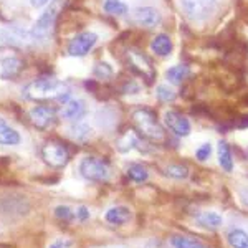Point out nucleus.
Listing matches in <instances>:
<instances>
[{
  "instance_id": "nucleus-1",
  "label": "nucleus",
  "mask_w": 248,
  "mask_h": 248,
  "mask_svg": "<svg viewBox=\"0 0 248 248\" xmlns=\"http://www.w3.org/2000/svg\"><path fill=\"white\" fill-rule=\"evenodd\" d=\"M23 98L31 99V101H40V99H58L62 103H66L70 99V91L63 81H58L53 77H45L30 81L23 88Z\"/></svg>"
},
{
  "instance_id": "nucleus-2",
  "label": "nucleus",
  "mask_w": 248,
  "mask_h": 248,
  "mask_svg": "<svg viewBox=\"0 0 248 248\" xmlns=\"http://www.w3.org/2000/svg\"><path fill=\"white\" fill-rule=\"evenodd\" d=\"M58 10H60V3L48 7L38 17V20L35 22V25L30 30V37L31 43L38 46H43L46 43L51 42L55 33V25H57V18H58Z\"/></svg>"
},
{
  "instance_id": "nucleus-3",
  "label": "nucleus",
  "mask_w": 248,
  "mask_h": 248,
  "mask_svg": "<svg viewBox=\"0 0 248 248\" xmlns=\"http://www.w3.org/2000/svg\"><path fill=\"white\" fill-rule=\"evenodd\" d=\"M133 121L142 138L149 139L153 142H161L166 138V133H164L161 124L157 123L153 111L144 109V108L142 109H136L133 113Z\"/></svg>"
},
{
  "instance_id": "nucleus-4",
  "label": "nucleus",
  "mask_w": 248,
  "mask_h": 248,
  "mask_svg": "<svg viewBox=\"0 0 248 248\" xmlns=\"http://www.w3.org/2000/svg\"><path fill=\"white\" fill-rule=\"evenodd\" d=\"M81 177H85L86 181L91 182H106L111 175L109 166L98 157H85L79 162L78 167Z\"/></svg>"
},
{
  "instance_id": "nucleus-5",
  "label": "nucleus",
  "mask_w": 248,
  "mask_h": 248,
  "mask_svg": "<svg viewBox=\"0 0 248 248\" xmlns=\"http://www.w3.org/2000/svg\"><path fill=\"white\" fill-rule=\"evenodd\" d=\"M218 0H181V7L192 22H203L214 14Z\"/></svg>"
},
{
  "instance_id": "nucleus-6",
  "label": "nucleus",
  "mask_w": 248,
  "mask_h": 248,
  "mask_svg": "<svg viewBox=\"0 0 248 248\" xmlns=\"http://www.w3.org/2000/svg\"><path fill=\"white\" fill-rule=\"evenodd\" d=\"M42 159L45 161V164H48L53 169H62L65 167L68 161H70V153L62 142L57 141H48L42 146Z\"/></svg>"
},
{
  "instance_id": "nucleus-7",
  "label": "nucleus",
  "mask_w": 248,
  "mask_h": 248,
  "mask_svg": "<svg viewBox=\"0 0 248 248\" xmlns=\"http://www.w3.org/2000/svg\"><path fill=\"white\" fill-rule=\"evenodd\" d=\"M127 62H129L131 68L136 71L138 75H141L144 79L147 81H153L155 78V70L151 63V60L142 53V51L136 50V48H131L127 51Z\"/></svg>"
},
{
  "instance_id": "nucleus-8",
  "label": "nucleus",
  "mask_w": 248,
  "mask_h": 248,
  "mask_svg": "<svg viewBox=\"0 0 248 248\" xmlns=\"http://www.w3.org/2000/svg\"><path fill=\"white\" fill-rule=\"evenodd\" d=\"M98 42V35L94 31H81L75 35L68 43V55L70 57H85Z\"/></svg>"
},
{
  "instance_id": "nucleus-9",
  "label": "nucleus",
  "mask_w": 248,
  "mask_h": 248,
  "mask_svg": "<svg viewBox=\"0 0 248 248\" xmlns=\"http://www.w3.org/2000/svg\"><path fill=\"white\" fill-rule=\"evenodd\" d=\"M29 210H30V203L22 195H17V197H14V195L12 197H3L0 201V214L9 218L27 215Z\"/></svg>"
},
{
  "instance_id": "nucleus-10",
  "label": "nucleus",
  "mask_w": 248,
  "mask_h": 248,
  "mask_svg": "<svg viewBox=\"0 0 248 248\" xmlns=\"http://www.w3.org/2000/svg\"><path fill=\"white\" fill-rule=\"evenodd\" d=\"M30 121L35 127L38 129H48L50 126H53L55 121L58 118V113L55 108L46 106V105H38L30 109Z\"/></svg>"
},
{
  "instance_id": "nucleus-11",
  "label": "nucleus",
  "mask_w": 248,
  "mask_h": 248,
  "mask_svg": "<svg viewBox=\"0 0 248 248\" xmlns=\"http://www.w3.org/2000/svg\"><path fill=\"white\" fill-rule=\"evenodd\" d=\"M164 123L169 129L179 138H187L192 131L190 121L186 116L179 114L177 111H166L164 113Z\"/></svg>"
},
{
  "instance_id": "nucleus-12",
  "label": "nucleus",
  "mask_w": 248,
  "mask_h": 248,
  "mask_svg": "<svg viewBox=\"0 0 248 248\" xmlns=\"http://www.w3.org/2000/svg\"><path fill=\"white\" fill-rule=\"evenodd\" d=\"M131 17L138 25L146 27V29H154L162 22V15L154 7H139V9L133 10Z\"/></svg>"
},
{
  "instance_id": "nucleus-13",
  "label": "nucleus",
  "mask_w": 248,
  "mask_h": 248,
  "mask_svg": "<svg viewBox=\"0 0 248 248\" xmlns=\"http://www.w3.org/2000/svg\"><path fill=\"white\" fill-rule=\"evenodd\" d=\"M58 114L62 119L78 123L79 119L85 118V114H86V103L83 101V99H68L66 103H63Z\"/></svg>"
},
{
  "instance_id": "nucleus-14",
  "label": "nucleus",
  "mask_w": 248,
  "mask_h": 248,
  "mask_svg": "<svg viewBox=\"0 0 248 248\" xmlns=\"http://www.w3.org/2000/svg\"><path fill=\"white\" fill-rule=\"evenodd\" d=\"M0 40L3 43H9V45H15V46H25L27 43H31V37L30 31H25L18 27H10V29H5L0 31Z\"/></svg>"
},
{
  "instance_id": "nucleus-15",
  "label": "nucleus",
  "mask_w": 248,
  "mask_h": 248,
  "mask_svg": "<svg viewBox=\"0 0 248 248\" xmlns=\"http://www.w3.org/2000/svg\"><path fill=\"white\" fill-rule=\"evenodd\" d=\"M105 218L108 223H111V225L121 227V225H126V223L133 218V212H131L129 207H126V205H116V207H111V209L106 210Z\"/></svg>"
},
{
  "instance_id": "nucleus-16",
  "label": "nucleus",
  "mask_w": 248,
  "mask_h": 248,
  "mask_svg": "<svg viewBox=\"0 0 248 248\" xmlns=\"http://www.w3.org/2000/svg\"><path fill=\"white\" fill-rule=\"evenodd\" d=\"M0 78L2 79H15L22 73L23 70V62L17 57H9L2 60L0 63Z\"/></svg>"
},
{
  "instance_id": "nucleus-17",
  "label": "nucleus",
  "mask_w": 248,
  "mask_h": 248,
  "mask_svg": "<svg viewBox=\"0 0 248 248\" xmlns=\"http://www.w3.org/2000/svg\"><path fill=\"white\" fill-rule=\"evenodd\" d=\"M197 223L202 227V229L218 230L220 227L223 225V217L215 210H205L197 215Z\"/></svg>"
},
{
  "instance_id": "nucleus-18",
  "label": "nucleus",
  "mask_w": 248,
  "mask_h": 248,
  "mask_svg": "<svg viewBox=\"0 0 248 248\" xmlns=\"http://www.w3.org/2000/svg\"><path fill=\"white\" fill-rule=\"evenodd\" d=\"M22 138L20 133L7 124L5 119H0V144L2 146H18Z\"/></svg>"
},
{
  "instance_id": "nucleus-19",
  "label": "nucleus",
  "mask_w": 248,
  "mask_h": 248,
  "mask_svg": "<svg viewBox=\"0 0 248 248\" xmlns=\"http://www.w3.org/2000/svg\"><path fill=\"white\" fill-rule=\"evenodd\" d=\"M151 50H153L155 55H159V57H169L170 51H172L170 37L166 33L155 35L153 38V42H151Z\"/></svg>"
},
{
  "instance_id": "nucleus-20",
  "label": "nucleus",
  "mask_w": 248,
  "mask_h": 248,
  "mask_svg": "<svg viewBox=\"0 0 248 248\" xmlns=\"http://www.w3.org/2000/svg\"><path fill=\"white\" fill-rule=\"evenodd\" d=\"M68 136L77 142H85L91 138V136H93V129H91L88 124L78 121V123L71 124V126L68 127Z\"/></svg>"
},
{
  "instance_id": "nucleus-21",
  "label": "nucleus",
  "mask_w": 248,
  "mask_h": 248,
  "mask_svg": "<svg viewBox=\"0 0 248 248\" xmlns=\"http://www.w3.org/2000/svg\"><path fill=\"white\" fill-rule=\"evenodd\" d=\"M218 164L225 172L233 170V155H232L230 146L225 141L218 142Z\"/></svg>"
},
{
  "instance_id": "nucleus-22",
  "label": "nucleus",
  "mask_w": 248,
  "mask_h": 248,
  "mask_svg": "<svg viewBox=\"0 0 248 248\" xmlns=\"http://www.w3.org/2000/svg\"><path fill=\"white\" fill-rule=\"evenodd\" d=\"M227 242L232 248H248V233L243 229H232L227 233Z\"/></svg>"
},
{
  "instance_id": "nucleus-23",
  "label": "nucleus",
  "mask_w": 248,
  "mask_h": 248,
  "mask_svg": "<svg viewBox=\"0 0 248 248\" xmlns=\"http://www.w3.org/2000/svg\"><path fill=\"white\" fill-rule=\"evenodd\" d=\"M189 75H190V70H189V66H186V65L172 66L166 71V78L169 79L172 85H181Z\"/></svg>"
},
{
  "instance_id": "nucleus-24",
  "label": "nucleus",
  "mask_w": 248,
  "mask_h": 248,
  "mask_svg": "<svg viewBox=\"0 0 248 248\" xmlns=\"http://www.w3.org/2000/svg\"><path fill=\"white\" fill-rule=\"evenodd\" d=\"M170 245L174 248H207L202 242L186 237V235H174V237H170Z\"/></svg>"
},
{
  "instance_id": "nucleus-25",
  "label": "nucleus",
  "mask_w": 248,
  "mask_h": 248,
  "mask_svg": "<svg viewBox=\"0 0 248 248\" xmlns=\"http://www.w3.org/2000/svg\"><path fill=\"white\" fill-rule=\"evenodd\" d=\"M139 144V139L138 136H136L133 131H127V133H124L121 138L118 139V149L121 151V153H127V151L134 149L136 146Z\"/></svg>"
},
{
  "instance_id": "nucleus-26",
  "label": "nucleus",
  "mask_w": 248,
  "mask_h": 248,
  "mask_svg": "<svg viewBox=\"0 0 248 248\" xmlns=\"http://www.w3.org/2000/svg\"><path fill=\"white\" fill-rule=\"evenodd\" d=\"M127 177L136 184H142L149 179V172L141 164H133V166L127 167Z\"/></svg>"
},
{
  "instance_id": "nucleus-27",
  "label": "nucleus",
  "mask_w": 248,
  "mask_h": 248,
  "mask_svg": "<svg viewBox=\"0 0 248 248\" xmlns=\"http://www.w3.org/2000/svg\"><path fill=\"white\" fill-rule=\"evenodd\" d=\"M103 9L109 15H124L127 14V5L121 0H105Z\"/></svg>"
},
{
  "instance_id": "nucleus-28",
  "label": "nucleus",
  "mask_w": 248,
  "mask_h": 248,
  "mask_svg": "<svg viewBox=\"0 0 248 248\" xmlns=\"http://www.w3.org/2000/svg\"><path fill=\"white\" fill-rule=\"evenodd\" d=\"M166 174L172 179H187L189 177V169L182 164H170V166L166 167Z\"/></svg>"
},
{
  "instance_id": "nucleus-29",
  "label": "nucleus",
  "mask_w": 248,
  "mask_h": 248,
  "mask_svg": "<svg viewBox=\"0 0 248 248\" xmlns=\"http://www.w3.org/2000/svg\"><path fill=\"white\" fill-rule=\"evenodd\" d=\"M155 96H157L159 101H162V103H172L175 99L174 90H170L167 85H159L155 88Z\"/></svg>"
},
{
  "instance_id": "nucleus-30",
  "label": "nucleus",
  "mask_w": 248,
  "mask_h": 248,
  "mask_svg": "<svg viewBox=\"0 0 248 248\" xmlns=\"http://www.w3.org/2000/svg\"><path fill=\"white\" fill-rule=\"evenodd\" d=\"M55 217L62 220V222H71L73 218H77V215H75V212L68 205H58L55 209Z\"/></svg>"
},
{
  "instance_id": "nucleus-31",
  "label": "nucleus",
  "mask_w": 248,
  "mask_h": 248,
  "mask_svg": "<svg viewBox=\"0 0 248 248\" xmlns=\"http://www.w3.org/2000/svg\"><path fill=\"white\" fill-rule=\"evenodd\" d=\"M94 77H98L99 79H106L109 77H113V70L108 63H98L94 66Z\"/></svg>"
},
{
  "instance_id": "nucleus-32",
  "label": "nucleus",
  "mask_w": 248,
  "mask_h": 248,
  "mask_svg": "<svg viewBox=\"0 0 248 248\" xmlns=\"http://www.w3.org/2000/svg\"><path fill=\"white\" fill-rule=\"evenodd\" d=\"M210 155H212V146H210L209 142L202 144V146L199 147L197 151H195V157H197V161H201V162L209 161Z\"/></svg>"
},
{
  "instance_id": "nucleus-33",
  "label": "nucleus",
  "mask_w": 248,
  "mask_h": 248,
  "mask_svg": "<svg viewBox=\"0 0 248 248\" xmlns=\"http://www.w3.org/2000/svg\"><path fill=\"white\" fill-rule=\"evenodd\" d=\"M75 215H77V220L79 222H86L88 218H90V210H88V207L85 205H79L77 210H75Z\"/></svg>"
},
{
  "instance_id": "nucleus-34",
  "label": "nucleus",
  "mask_w": 248,
  "mask_h": 248,
  "mask_svg": "<svg viewBox=\"0 0 248 248\" xmlns=\"http://www.w3.org/2000/svg\"><path fill=\"white\" fill-rule=\"evenodd\" d=\"M238 199H240V202H242V205L248 209V187H242V189L238 190Z\"/></svg>"
},
{
  "instance_id": "nucleus-35",
  "label": "nucleus",
  "mask_w": 248,
  "mask_h": 248,
  "mask_svg": "<svg viewBox=\"0 0 248 248\" xmlns=\"http://www.w3.org/2000/svg\"><path fill=\"white\" fill-rule=\"evenodd\" d=\"M71 247V242L70 240H66V238H60L57 240V242H53L50 245V248H70Z\"/></svg>"
},
{
  "instance_id": "nucleus-36",
  "label": "nucleus",
  "mask_w": 248,
  "mask_h": 248,
  "mask_svg": "<svg viewBox=\"0 0 248 248\" xmlns=\"http://www.w3.org/2000/svg\"><path fill=\"white\" fill-rule=\"evenodd\" d=\"M48 2H50V0H30L31 7H37V9H38V7H43Z\"/></svg>"
}]
</instances>
